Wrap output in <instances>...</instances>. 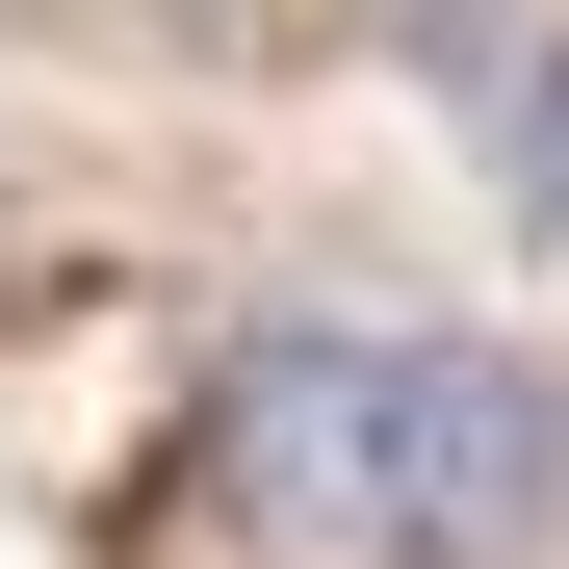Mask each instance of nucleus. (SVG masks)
<instances>
[{
	"label": "nucleus",
	"instance_id": "obj_1",
	"mask_svg": "<svg viewBox=\"0 0 569 569\" xmlns=\"http://www.w3.org/2000/svg\"><path fill=\"white\" fill-rule=\"evenodd\" d=\"M208 492L337 569H518L569 492V415L518 337H259L208 389Z\"/></svg>",
	"mask_w": 569,
	"mask_h": 569
},
{
	"label": "nucleus",
	"instance_id": "obj_2",
	"mask_svg": "<svg viewBox=\"0 0 569 569\" xmlns=\"http://www.w3.org/2000/svg\"><path fill=\"white\" fill-rule=\"evenodd\" d=\"M518 208L569 233V78H518Z\"/></svg>",
	"mask_w": 569,
	"mask_h": 569
},
{
	"label": "nucleus",
	"instance_id": "obj_3",
	"mask_svg": "<svg viewBox=\"0 0 569 569\" xmlns=\"http://www.w3.org/2000/svg\"><path fill=\"white\" fill-rule=\"evenodd\" d=\"M104 27H233V0H104Z\"/></svg>",
	"mask_w": 569,
	"mask_h": 569
}]
</instances>
